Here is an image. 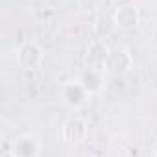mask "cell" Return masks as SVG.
<instances>
[{
  "instance_id": "1",
  "label": "cell",
  "mask_w": 157,
  "mask_h": 157,
  "mask_svg": "<svg viewBox=\"0 0 157 157\" xmlns=\"http://www.w3.org/2000/svg\"><path fill=\"white\" fill-rule=\"evenodd\" d=\"M87 93L89 91L85 89V85L82 82H67L63 85V100L70 107H80L85 102Z\"/></svg>"
}]
</instances>
